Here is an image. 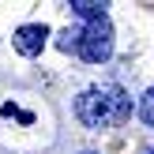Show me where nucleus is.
<instances>
[{
    "mask_svg": "<svg viewBox=\"0 0 154 154\" xmlns=\"http://www.w3.org/2000/svg\"><path fill=\"white\" fill-rule=\"evenodd\" d=\"M75 117L87 128L102 132V128H117L132 117V98L117 87V83H102V87H90L75 98Z\"/></svg>",
    "mask_w": 154,
    "mask_h": 154,
    "instance_id": "1",
    "label": "nucleus"
},
{
    "mask_svg": "<svg viewBox=\"0 0 154 154\" xmlns=\"http://www.w3.org/2000/svg\"><path fill=\"white\" fill-rule=\"evenodd\" d=\"M75 53L87 64H105L113 57V26H109V19L87 23L83 30H75Z\"/></svg>",
    "mask_w": 154,
    "mask_h": 154,
    "instance_id": "2",
    "label": "nucleus"
},
{
    "mask_svg": "<svg viewBox=\"0 0 154 154\" xmlns=\"http://www.w3.org/2000/svg\"><path fill=\"white\" fill-rule=\"evenodd\" d=\"M45 38H49V30L42 26V23H30V26H19L15 30V49L23 53V57H38V53L45 49Z\"/></svg>",
    "mask_w": 154,
    "mask_h": 154,
    "instance_id": "3",
    "label": "nucleus"
},
{
    "mask_svg": "<svg viewBox=\"0 0 154 154\" xmlns=\"http://www.w3.org/2000/svg\"><path fill=\"white\" fill-rule=\"evenodd\" d=\"M105 8L109 4H98V0H72V11L87 23H102L105 19Z\"/></svg>",
    "mask_w": 154,
    "mask_h": 154,
    "instance_id": "4",
    "label": "nucleus"
},
{
    "mask_svg": "<svg viewBox=\"0 0 154 154\" xmlns=\"http://www.w3.org/2000/svg\"><path fill=\"white\" fill-rule=\"evenodd\" d=\"M139 117L147 120V124L154 128V87L147 90V94H143V102H139Z\"/></svg>",
    "mask_w": 154,
    "mask_h": 154,
    "instance_id": "5",
    "label": "nucleus"
},
{
    "mask_svg": "<svg viewBox=\"0 0 154 154\" xmlns=\"http://www.w3.org/2000/svg\"><path fill=\"white\" fill-rule=\"evenodd\" d=\"M143 154H154V147H147V150H143Z\"/></svg>",
    "mask_w": 154,
    "mask_h": 154,
    "instance_id": "6",
    "label": "nucleus"
}]
</instances>
